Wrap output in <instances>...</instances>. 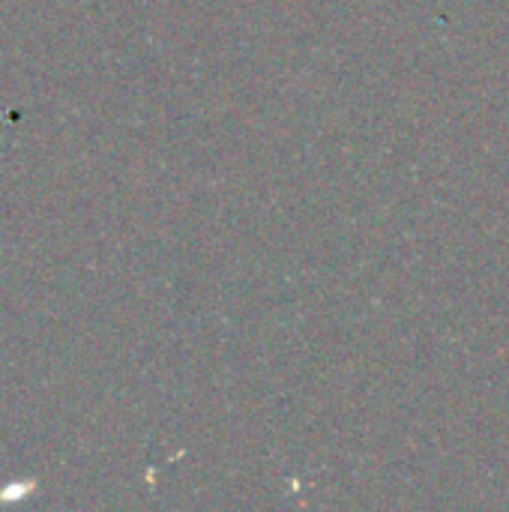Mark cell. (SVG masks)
I'll list each match as a JSON object with an SVG mask.
<instances>
[{
    "label": "cell",
    "mask_w": 509,
    "mask_h": 512,
    "mask_svg": "<svg viewBox=\"0 0 509 512\" xmlns=\"http://www.w3.org/2000/svg\"><path fill=\"white\" fill-rule=\"evenodd\" d=\"M33 492H36L33 480H12V483L0 486V504H18V501H24Z\"/></svg>",
    "instance_id": "1"
}]
</instances>
